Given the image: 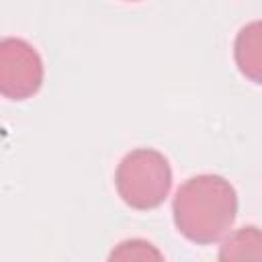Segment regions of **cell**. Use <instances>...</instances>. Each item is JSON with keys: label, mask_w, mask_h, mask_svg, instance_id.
<instances>
[{"label": "cell", "mask_w": 262, "mask_h": 262, "mask_svg": "<svg viewBox=\"0 0 262 262\" xmlns=\"http://www.w3.org/2000/svg\"><path fill=\"white\" fill-rule=\"evenodd\" d=\"M233 59L244 78L262 84V20H252L237 31Z\"/></svg>", "instance_id": "4"}, {"label": "cell", "mask_w": 262, "mask_h": 262, "mask_svg": "<svg viewBox=\"0 0 262 262\" xmlns=\"http://www.w3.org/2000/svg\"><path fill=\"white\" fill-rule=\"evenodd\" d=\"M237 213V194L219 174H199L182 182L172 203L176 229L192 244H213L227 233Z\"/></svg>", "instance_id": "1"}, {"label": "cell", "mask_w": 262, "mask_h": 262, "mask_svg": "<svg viewBox=\"0 0 262 262\" xmlns=\"http://www.w3.org/2000/svg\"><path fill=\"white\" fill-rule=\"evenodd\" d=\"M43 59L37 49L18 37L0 43V92L10 100L33 96L43 84Z\"/></svg>", "instance_id": "3"}, {"label": "cell", "mask_w": 262, "mask_h": 262, "mask_svg": "<svg viewBox=\"0 0 262 262\" xmlns=\"http://www.w3.org/2000/svg\"><path fill=\"white\" fill-rule=\"evenodd\" d=\"M115 186L125 205L149 211L166 201L172 186V168L162 151L137 147L121 158L115 170Z\"/></svg>", "instance_id": "2"}, {"label": "cell", "mask_w": 262, "mask_h": 262, "mask_svg": "<svg viewBox=\"0 0 262 262\" xmlns=\"http://www.w3.org/2000/svg\"><path fill=\"white\" fill-rule=\"evenodd\" d=\"M111 260H162L164 256L145 239H127L121 242L108 256Z\"/></svg>", "instance_id": "6"}, {"label": "cell", "mask_w": 262, "mask_h": 262, "mask_svg": "<svg viewBox=\"0 0 262 262\" xmlns=\"http://www.w3.org/2000/svg\"><path fill=\"white\" fill-rule=\"evenodd\" d=\"M221 260H262V229L246 225L229 233L219 250Z\"/></svg>", "instance_id": "5"}]
</instances>
